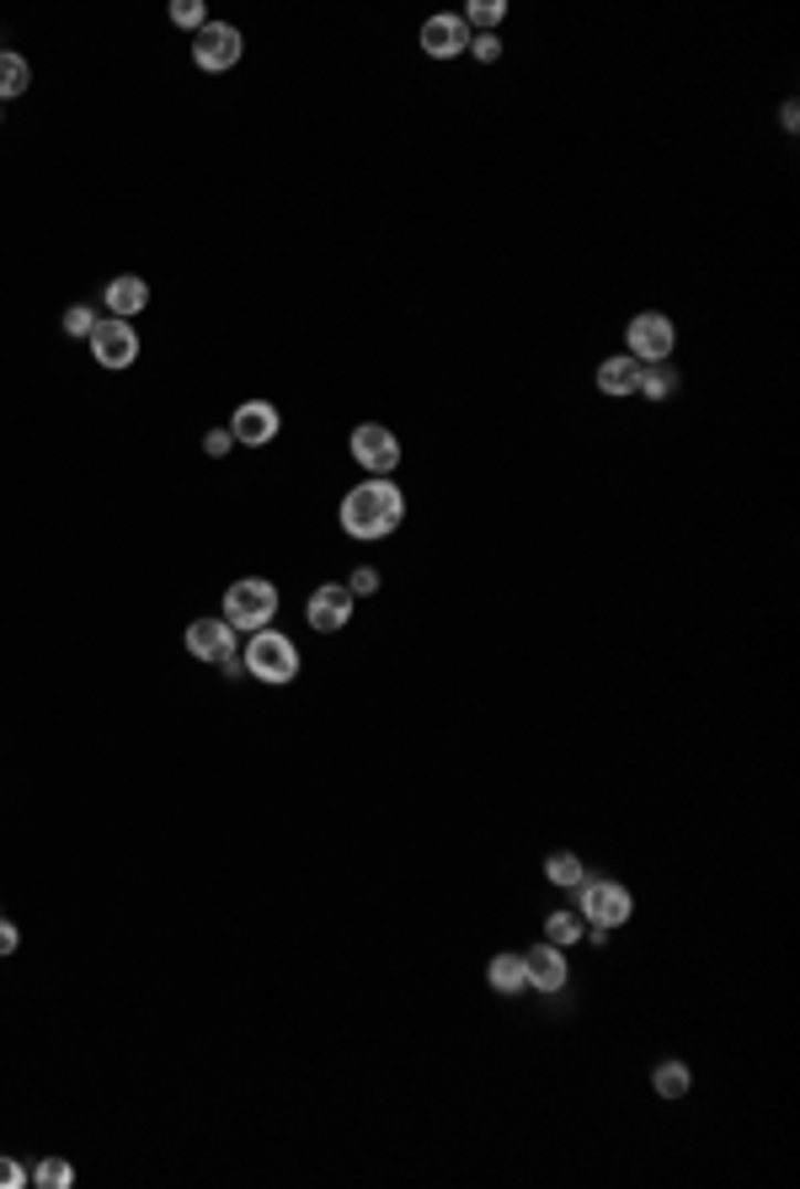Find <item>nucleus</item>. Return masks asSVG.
<instances>
[{"label":"nucleus","instance_id":"f257e3e1","mask_svg":"<svg viewBox=\"0 0 800 1189\" xmlns=\"http://www.w3.org/2000/svg\"><path fill=\"white\" fill-rule=\"evenodd\" d=\"M400 518H406V496L390 475H369L364 486L341 496V528L352 539H385L400 528Z\"/></svg>","mask_w":800,"mask_h":1189},{"label":"nucleus","instance_id":"f03ea898","mask_svg":"<svg viewBox=\"0 0 800 1189\" xmlns=\"http://www.w3.org/2000/svg\"><path fill=\"white\" fill-rule=\"evenodd\" d=\"M241 662H246V672L256 683L283 688V683L299 677V645L288 641V635H277V630H256V635L241 645Z\"/></svg>","mask_w":800,"mask_h":1189},{"label":"nucleus","instance_id":"7ed1b4c3","mask_svg":"<svg viewBox=\"0 0 800 1189\" xmlns=\"http://www.w3.org/2000/svg\"><path fill=\"white\" fill-rule=\"evenodd\" d=\"M273 613H277V587L273 581H262V577H246V581H235L230 592H224V624L241 635H256V630H267L273 624Z\"/></svg>","mask_w":800,"mask_h":1189},{"label":"nucleus","instance_id":"20e7f679","mask_svg":"<svg viewBox=\"0 0 800 1189\" xmlns=\"http://www.w3.org/2000/svg\"><path fill=\"white\" fill-rule=\"evenodd\" d=\"M577 891H582V896H577V913H582L587 928H619V923H630V913H635L630 891L619 881H582Z\"/></svg>","mask_w":800,"mask_h":1189},{"label":"nucleus","instance_id":"39448f33","mask_svg":"<svg viewBox=\"0 0 800 1189\" xmlns=\"http://www.w3.org/2000/svg\"><path fill=\"white\" fill-rule=\"evenodd\" d=\"M347 449L358 459V470H369V475H390L400 464V438L390 428H379V422H358Z\"/></svg>","mask_w":800,"mask_h":1189},{"label":"nucleus","instance_id":"423d86ee","mask_svg":"<svg viewBox=\"0 0 800 1189\" xmlns=\"http://www.w3.org/2000/svg\"><path fill=\"white\" fill-rule=\"evenodd\" d=\"M624 341H630V358H635V364H667L677 332H673L667 315H635V320L624 326Z\"/></svg>","mask_w":800,"mask_h":1189},{"label":"nucleus","instance_id":"0eeeda50","mask_svg":"<svg viewBox=\"0 0 800 1189\" xmlns=\"http://www.w3.org/2000/svg\"><path fill=\"white\" fill-rule=\"evenodd\" d=\"M241 60V28H230V22H203V28L192 32V64L198 70H230V64Z\"/></svg>","mask_w":800,"mask_h":1189},{"label":"nucleus","instance_id":"6e6552de","mask_svg":"<svg viewBox=\"0 0 800 1189\" xmlns=\"http://www.w3.org/2000/svg\"><path fill=\"white\" fill-rule=\"evenodd\" d=\"M86 341H92V358L102 368H128L134 358H139V336H134V326L118 320V315L96 320V332L86 336Z\"/></svg>","mask_w":800,"mask_h":1189},{"label":"nucleus","instance_id":"1a4fd4ad","mask_svg":"<svg viewBox=\"0 0 800 1189\" xmlns=\"http://www.w3.org/2000/svg\"><path fill=\"white\" fill-rule=\"evenodd\" d=\"M235 630L224 624V619H192L187 624V651L198 656V662H214V667H224L230 656H235Z\"/></svg>","mask_w":800,"mask_h":1189},{"label":"nucleus","instance_id":"9d476101","mask_svg":"<svg viewBox=\"0 0 800 1189\" xmlns=\"http://www.w3.org/2000/svg\"><path fill=\"white\" fill-rule=\"evenodd\" d=\"M309 630H320V635H337L341 624L352 619V592L337 587V581H326V587H315L309 592Z\"/></svg>","mask_w":800,"mask_h":1189},{"label":"nucleus","instance_id":"9b49d317","mask_svg":"<svg viewBox=\"0 0 800 1189\" xmlns=\"http://www.w3.org/2000/svg\"><path fill=\"white\" fill-rule=\"evenodd\" d=\"M230 438H235V443H246V449L273 443L277 438V406H267V400H246V406L230 417Z\"/></svg>","mask_w":800,"mask_h":1189},{"label":"nucleus","instance_id":"f8f14e48","mask_svg":"<svg viewBox=\"0 0 800 1189\" xmlns=\"http://www.w3.org/2000/svg\"><path fill=\"white\" fill-rule=\"evenodd\" d=\"M422 49H428L432 60H460L464 49H470V28H464V17H428L422 22Z\"/></svg>","mask_w":800,"mask_h":1189},{"label":"nucleus","instance_id":"ddd939ff","mask_svg":"<svg viewBox=\"0 0 800 1189\" xmlns=\"http://www.w3.org/2000/svg\"><path fill=\"white\" fill-rule=\"evenodd\" d=\"M524 976H528V987H539V992H560L566 987V949L560 945H534L524 955Z\"/></svg>","mask_w":800,"mask_h":1189},{"label":"nucleus","instance_id":"4468645a","mask_svg":"<svg viewBox=\"0 0 800 1189\" xmlns=\"http://www.w3.org/2000/svg\"><path fill=\"white\" fill-rule=\"evenodd\" d=\"M102 299H107V309H113L118 320H134L139 309L150 305V283H145V277H113Z\"/></svg>","mask_w":800,"mask_h":1189},{"label":"nucleus","instance_id":"2eb2a0df","mask_svg":"<svg viewBox=\"0 0 800 1189\" xmlns=\"http://www.w3.org/2000/svg\"><path fill=\"white\" fill-rule=\"evenodd\" d=\"M635 385H641V364H635L630 353L598 364V390H603V396H635Z\"/></svg>","mask_w":800,"mask_h":1189},{"label":"nucleus","instance_id":"dca6fc26","mask_svg":"<svg viewBox=\"0 0 800 1189\" xmlns=\"http://www.w3.org/2000/svg\"><path fill=\"white\" fill-rule=\"evenodd\" d=\"M486 981H492L496 992H507V998H518L528 987V976H524V955H496L492 966H486Z\"/></svg>","mask_w":800,"mask_h":1189},{"label":"nucleus","instance_id":"f3484780","mask_svg":"<svg viewBox=\"0 0 800 1189\" xmlns=\"http://www.w3.org/2000/svg\"><path fill=\"white\" fill-rule=\"evenodd\" d=\"M32 86V70L22 54H11V49H0V102H11V96H22Z\"/></svg>","mask_w":800,"mask_h":1189},{"label":"nucleus","instance_id":"a211bd4d","mask_svg":"<svg viewBox=\"0 0 800 1189\" xmlns=\"http://www.w3.org/2000/svg\"><path fill=\"white\" fill-rule=\"evenodd\" d=\"M677 385H683V379H677L673 364H641V385H635V390L646 400H667Z\"/></svg>","mask_w":800,"mask_h":1189},{"label":"nucleus","instance_id":"6ab92c4d","mask_svg":"<svg viewBox=\"0 0 800 1189\" xmlns=\"http://www.w3.org/2000/svg\"><path fill=\"white\" fill-rule=\"evenodd\" d=\"M545 881H550V885H566V891H577V885L587 881L582 859H577V854H566V849H555V854L545 859Z\"/></svg>","mask_w":800,"mask_h":1189},{"label":"nucleus","instance_id":"aec40b11","mask_svg":"<svg viewBox=\"0 0 800 1189\" xmlns=\"http://www.w3.org/2000/svg\"><path fill=\"white\" fill-rule=\"evenodd\" d=\"M545 939H550V945H582L587 939V923H582V913H550L545 917Z\"/></svg>","mask_w":800,"mask_h":1189},{"label":"nucleus","instance_id":"412c9836","mask_svg":"<svg viewBox=\"0 0 800 1189\" xmlns=\"http://www.w3.org/2000/svg\"><path fill=\"white\" fill-rule=\"evenodd\" d=\"M651 1083H656V1094H662V1098H683L688 1088H694V1072L683 1067V1062H656Z\"/></svg>","mask_w":800,"mask_h":1189},{"label":"nucleus","instance_id":"4be33fe9","mask_svg":"<svg viewBox=\"0 0 800 1189\" xmlns=\"http://www.w3.org/2000/svg\"><path fill=\"white\" fill-rule=\"evenodd\" d=\"M28 1179H32L38 1189H70V1185H75V1168H70L64 1158H43V1162H38V1168L28 1174Z\"/></svg>","mask_w":800,"mask_h":1189},{"label":"nucleus","instance_id":"5701e85b","mask_svg":"<svg viewBox=\"0 0 800 1189\" xmlns=\"http://www.w3.org/2000/svg\"><path fill=\"white\" fill-rule=\"evenodd\" d=\"M502 17H507V6H502V0H470V11H464V28H486V32H492Z\"/></svg>","mask_w":800,"mask_h":1189},{"label":"nucleus","instance_id":"b1692460","mask_svg":"<svg viewBox=\"0 0 800 1189\" xmlns=\"http://www.w3.org/2000/svg\"><path fill=\"white\" fill-rule=\"evenodd\" d=\"M171 22L187 28V32H198L203 22H209V11H203V0H171Z\"/></svg>","mask_w":800,"mask_h":1189},{"label":"nucleus","instance_id":"393cba45","mask_svg":"<svg viewBox=\"0 0 800 1189\" xmlns=\"http://www.w3.org/2000/svg\"><path fill=\"white\" fill-rule=\"evenodd\" d=\"M64 332L70 336H92L96 332V309L92 305H70L64 309Z\"/></svg>","mask_w":800,"mask_h":1189},{"label":"nucleus","instance_id":"a878e982","mask_svg":"<svg viewBox=\"0 0 800 1189\" xmlns=\"http://www.w3.org/2000/svg\"><path fill=\"white\" fill-rule=\"evenodd\" d=\"M470 54H475L481 64H496V60H502V38H496V32H481V38H470Z\"/></svg>","mask_w":800,"mask_h":1189},{"label":"nucleus","instance_id":"bb28decb","mask_svg":"<svg viewBox=\"0 0 800 1189\" xmlns=\"http://www.w3.org/2000/svg\"><path fill=\"white\" fill-rule=\"evenodd\" d=\"M347 592H352V598H364V592H379V571H373V566H358V571L347 577Z\"/></svg>","mask_w":800,"mask_h":1189},{"label":"nucleus","instance_id":"cd10ccee","mask_svg":"<svg viewBox=\"0 0 800 1189\" xmlns=\"http://www.w3.org/2000/svg\"><path fill=\"white\" fill-rule=\"evenodd\" d=\"M22 1185H28V1168L0 1153V1189H22Z\"/></svg>","mask_w":800,"mask_h":1189},{"label":"nucleus","instance_id":"c85d7f7f","mask_svg":"<svg viewBox=\"0 0 800 1189\" xmlns=\"http://www.w3.org/2000/svg\"><path fill=\"white\" fill-rule=\"evenodd\" d=\"M230 443H235V438H230V428H214L209 432V438H203V454H230Z\"/></svg>","mask_w":800,"mask_h":1189},{"label":"nucleus","instance_id":"c756f323","mask_svg":"<svg viewBox=\"0 0 800 1189\" xmlns=\"http://www.w3.org/2000/svg\"><path fill=\"white\" fill-rule=\"evenodd\" d=\"M22 945V934H17V923H6V917H0V955H11V949Z\"/></svg>","mask_w":800,"mask_h":1189},{"label":"nucleus","instance_id":"7c9ffc66","mask_svg":"<svg viewBox=\"0 0 800 1189\" xmlns=\"http://www.w3.org/2000/svg\"><path fill=\"white\" fill-rule=\"evenodd\" d=\"M779 123H785V128L796 134V123H800V107H796V102H785V107H779Z\"/></svg>","mask_w":800,"mask_h":1189}]
</instances>
